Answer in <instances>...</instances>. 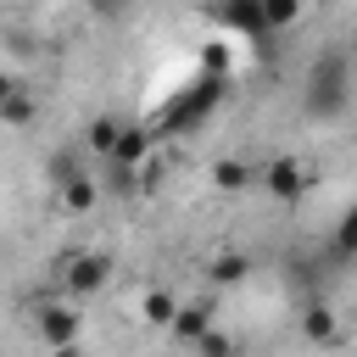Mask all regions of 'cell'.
Listing matches in <instances>:
<instances>
[{"instance_id":"6da1fadb","label":"cell","mask_w":357,"mask_h":357,"mask_svg":"<svg viewBox=\"0 0 357 357\" xmlns=\"http://www.w3.org/2000/svg\"><path fill=\"white\" fill-rule=\"evenodd\" d=\"M351 50H318L312 67H307V95H301V112L312 123H335L346 117L351 106Z\"/></svg>"},{"instance_id":"7a4b0ae2","label":"cell","mask_w":357,"mask_h":357,"mask_svg":"<svg viewBox=\"0 0 357 357\" xmlns=\"http://www.w3.org/2000/svg\"><path fill=\"white\" fill-rule=\"evenodd\" d=\"M223 89H229V78H212V73H201L190 89H178L167 106H162V117H156V128L162 134H190V128H201L218 106H223Z\"/></svg>"},{"instance_id":"3957f363","label":"cell","mask_w":357,"mask_h":357,"mask_svg":"<svg viewBox=\"0 0 357 357\" xmlns=\"http://www.w3.org/2000/svg\"><path fill=\"white\" fill-rule=\"evenodd\" d=\"M257 178H262V190H268L273 201L296 206V201H301V195L312 190V178H318V173H312V167H307L301 156H268V167H262Z\"/></svg>"},{"instance_id":"277c9868","label":"cell","mask_w":357,"mask_h":357,"mask_svg":"<svg viewBox=\"0 0 357 357\" xmlns=\"http://www.w3.org/2000/svg\"><path fill=\"white\" fill-rule=\"evenodd\" d=\"M33 335H39V346H45V351H78L84 318H78L73 307H61V301H45V307L33 312Z\"/></svg>"},{"instance_id":"5b68a950","label":"cell","mask_w":357,"mask_h":357,"mask_svg":"<svg viewBox=\"0 0 357 357\" xmlns=\"http://www.w3.org/2000/svg\"><path fill=\"white\" fill-rule=\"evenodd\" d=\"M61 284L73 296H100L112 284V257L106 251H73V257H61Z\"/></svg>"},{"instance_id":"8992f818","label":"cell","mask_w":357,"mask_h":357,"mask_svg":"<svg viewBox=\"0 0 357 357\" xmlns=\"http://www.w3.org/2000/svg\"><path fill=\"white\" fill-rule=\"evenodd\" d=\"M206 22L212 28H223V33H268V6L262 0H229V6H212L206 11Z\"/></svg>"},{"instance_id":"52a82bcc","label":"cell","mask_w":357,"mask_h":357,"mask_svg":"<svg viewBox=\"0 0 357 357\" xmlns=\"http://www.w3.org/2000/svg\"><path fill=\"white\" fill-rule=\"evenodd\" d=\"M212 312H218V301H212V296L178 301V318H173V329H167V335H173V340H184V346H195L206 329H218V324H212Z\"/></svg>"},{"instance_id":"ba28073f","label":"cell","mask_w":357,"mask_h":357,"mask_svg":"<svg viewBox=\"0 0 357 357\" xmlns=\"http://www.w3.org/2000/svg\"><path fill=\"white\" fill-rule=\"evenodd\" d=\"M151 128H139V123H123V134H117V151L106 156L112 167H123V173H139L145 162H151Z\"/></svg>"},{"instance_id":"9c48e42d","label":"cell","mask_w":357,"mask_h":357,"mask_svg":"<svg viewBox=\"0 0 357 357\" xmlns=\"http://www.w3.org/2000/svg\"><path fill=\"white\" fill-rule=\"evenodd\" d=\"M301 340H312V346H329L335 340V307L329 301H307L301 307Z\"/></svg>"},{"instance_id":"30bf717a","label":"cell","mask_w":357,"mask_h":357,"mask_svg":"<svg viewBox=\"0 0 357 357\" xmlns=\"http://www.w3.org/2000/svg\"><path fill=\"white\" fill-rule=\"evenodd\" d=\"M173 318H178V296H167V290H145V296H139V324L173 329Z\"/></svg>"},{"instance_id":"8fae6325","label":"cell","mask_w":357,"mask_h":357,"mask_svg":"<svg viewBox=\"0 0 357 357\" xmlns=\"http://www.w3.org/2000/svg\"><path fill=\"white\" fill-rule=\"evenodd\" d=\"M117 134H123V123L100 112V117H89V128H84V145H89L95 156H112V151H117Z\"/></svg>"},{"instance_id":"7c38bea8","label":"cell","mask_w":357,"mask_h":357,"mask_svg":"<svg viewBox=\"0 0 357 357\" xmlns=\"http://www.w3.org/2000/svg\"><path fill=\"white\" fill-rule=\"evenodd\" d=\"M251 178H257V173H251L240 156H218V162H212V184H218V190H229V195H240Z\"/></svg>"},{"instance_id":"4fadbf2b","label":"cell","mask_w":357,"mask_h":357,"mask_svg":"<svg viewBox=\"0 0 357 357\" xmlns=\"http://www.w3.org/2000/svg\"><path fill=\"white\" fill-rule=\"evenodd\" d=\"M56 195H61V206H67V212H89V206L100 201V178H89V173H84V178H73V184H67V190H56Z\"/></svg>"},{"instance_id":"5bb4252c","label":"cell","mask_w":357,"mask_h":357,"mask_svg":"<svg viewBox=\"0 0 357 357\" xmlns=\"http://www.w3.org/2000/svg\"><path fill=\"white\" fill-rule=\"evenodd\" d=\"M84 173H89V167L78 162V151H56V156H50V167H45V178H50L56 190H67V184H73V178H84Z\"/></svg>"},{"instance_id":"9a60e30c","label":"cell","mask_w":357,"mask_h":357,"mask_svg":"<svg viewBox=\"0 0 357 357\" xmlns=\"http://www.w3.org/2000/svg\"><path fill=\"white\" fill-rule=\"evenodd\" d=\"M251 273V257H240V251H218L212 257V284H240Z\"/></svg>"},{"instance_id":"2e32d148","label":"cell","mask_w":357,"mask_h":357,"mask_svg":"<svg viewBox=\"0 0 357 357\" xmlns=\"http://www.w3.org/2000/svg\"><path fill=\"white\" fill-rule=\"evenodd\" d=\"M335 251L340 257H357V201L340 212V223H335Z\"/></svg>"},{"instance_id":"e0dca14e","label":"cell","mask_w":357,"mask_h":357,"mask_svg":"<svg viewBox=\"0 0 357 357\" xmlns=\"http://www.w3.org/2000/svg\"><path fill=\"white\" fill-rule=\"evenodd\" d=\"M229 61H234V50H229L223 39H212V45L201 50V73H212V78H229Z\"/></svg>"},{"instance_id":"ac0fdd59","label":"cell","mask_w":357,"mask_h":357,"mask_svg":"<svg viewBox=\"0 0 357 357\" xmlns=\"http://www.w3.org/2000/svg\"><path fill=\"white\" fill-rule=\"evenodd\" d=\"M195 357H234V335H223V329H206V335L195 340Z\"/></svg>"},{"instance_id":"d6986e66","label":"cell","mask_w":357,"mask_h":357,"mask_svg":"<svg viewBox=\"0 0 357 357\" xmlns=\"http://www.w3.org/2000/svg\"><path fill=\"white\" fill-rule=\"evenodd\" d=\"M0 123H33V95L22 89L11 106H0Z\"/></svg>"},{"instance_id":"ffe728a7","label":"cell","mask_w":357,"mask_h":357,"mask_svg":"<svg viewBox=\"0 0 357 357\" xmlns=\"http://www.w3.org/2000/svg\"><path fill=\"white\" fill-rule=\"evenodd\" d=\"M17 95H22V84H17V78H11V73H0V106H11V100H17Z\"/></svg>"},{"instance_id":"44dd1931","label":"cell","mask_w":357,"mask_h":357,"mask_svg":"<svg viewBox=\"0 0 357 357\" xmlns=\"http://www.w3.org/2000/svg\"><path fill=\"white\" fill-rule=\"evenodd\" d=\"M351 84H357V50H351Z\"/></svg>"},{"instance_id":"7402d4cb","label":"cell","mask_w":357,"mask_h":357,"mask_svg":"<svg viewBox=\"0 0 357 357\" xmlns=\"http://www.w3.org/2000/svg\"><path fill=\"white\" fill-rule=\"evenodd\" d=\"M351 50H357V22H351Z\"/></svg>"},{"instance_id":"603a6c76","label":"cell","mask_w":357,"mask_h":357,"mask_svg":"<svg viewBox=\"0 0 357 357\" xmlns=\"http://www.w3.org/2000/svg\"><path fill=\"white\" fill-rule=\"evenodd\" d=\"M50 357H78V351H50Z\"/></svg>"}]
</instances>
